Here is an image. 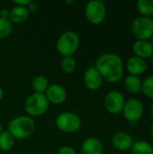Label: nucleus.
I'll use <instances>...</instances> for the list:
<instances>
[{"mask_svg": "<svg viewBox=\"0 0 153 154\" xmlns=\"http://www.w3.org/2000/svg\"><path fill=\"white\" fill-rule=\"evenodd\" d=\"M27 9L29 11V13H35L39 10V5L36 2L31 1L30 4L27 6Z\"/></svg>", "mask_w": 153, "mask_h": 154, "instance_id": "nucleus-26", "label": "nucleus"}, {"mask_svg": "<svg viewBox=\"0 0 153 154\" xmlns=\"http://www.w3.org/2000/svg\"><path fill=\"white\" fill-rule=\"evenodd\" d=\"M133 51L136 57L146 59L151 57L153 54V45L149 41H141L138 40L133 43Z\"/></svg>", "mask_w": 153, "mask_h": 154, "instance_id": "nucleus-14", "label": "nucleus"}, {"mask_svg": "<svg viewBox=\"0 0 153 154\" xmlns=\"http://www.w3.org/2000/svg\"><path fill=\"white\" fill-rule=\"evenodd\" d=\"M132 154H153V148L147 142L138 141L132 146Z\"/></svg>", "mask_w": 153, "mask_h": 154, "instance_id": "nucleus-20", "label": "nucleus"}, {"mask_svg": "<svg viewBox=\"0 0 153 154\" xmlns=\"http://www.w3.org/2000/svg\"><path fill=\"white\" fill-rule=\"evenodd\" d=\"M49 101L44 94L33 92L24 101V110L30 117H38L46 113Z\"/></svg>", "mask_w": 153, "mask_h": 154, "instance_id": "nucleus-4", "label": "nucleus"}, {"mask_svg": "<svg viewBox=\"0 0 153 154\" xmlns=\"http://www.w3.org/2000/svg\"><path fill=\"white\" fill-rule=\"evenodd\" d=\"M137 8L142 16L150 17L153 15V0H139Z\"/></svg>", "mask_w": 153, "mask_h": 154, "instance_id": "nucleus-21", "label": "nucleus"}, {"mask_svg": "<svg viewBox=\"0 0 153 154\" xmlns=\"http://www.w3.org/2000/svg\"><path fill=\"white\" fill-rule=\"evenodd\" d=\"M95 68L102 76L103 79L110 83L120 81L124 75V63L120 56L115 53L101 55L96 61Z\"/></svg>", "mask_w": 153, "mask_h": 154, "instance_id": "nucleus-1", "label": "nucleus"}, {"mask_svg": "<svg viewBox=\"0 0 153 154\" xmlns=\"http://www.w3.org/2000/svg\"><path fill=\"white\" fill-rule=\"evenodd\" d=\"M49 103L54 105L62 104L67 98L66 89L60 84H51L44 93Z\"/></svg>", "mask_w": 153, "mask_h": 154, "instance_id": "nucleus-10", "label": "nucleus"}, {"mask_svg": "<svg viewBox=\"0 0 153 154\" xmlns=\"http://www.w3.org/2000/svg\"><path fill=\"white\" fill-rule=\"evenodd\" d=\"M151 61H152V64H153V54H152V56H151Z\"/></svg>", "mask_w": 153, "mask_h": 154, "instance_id": "nucleus-34", "label": "nucleus"}, {"mask_svg": "<svg viewBox=\"0 0 153 154\" xmlns=\"http://www.w3.org/2000/svg\"><path fill=\"white\" fill-rule=\"evenodd\" d=\"M85 15L92 24H100L106 18V7L101 0L89 1L85 6Z\"/></svg>", "mask_w": 153, "mask_h": 154, "instance_id": "nucleus-7", "label": "nucleus"}, {"mask_svg": "<svg viewBox=\"0 0 153 154\" xmlns=\"http://www.w3.org/2000/svg\"><path fill=\"white\" fill-rule=\"evenodd\" d=\"M124 104V97L119 91H110L105 97V107L112 115H118L123 112Z\"/></svg>", "mask_w": 153, "mask_h": 154, "instance_id": "nucleus-8", "label": "nucleus"}, {"mask_svg": "<svg viewBox=\"0 0 153 154\" xmlns=\"http://www.w3.org/2000/svg\"><path fill=\"white\" fill-rule=\"evenodd\" d=\"M3 96H4V91H3L2 88L0 87V101H1L2 98H3Z\"/></svg>", "mask_w": 153, "mask_h": 154, "instance_id": "nucleus-29", "label": "nucleus"}, {"mask_svg": "<svg viewBox=\"0 0 153 154\" xmlns=\"http://www.w3.org/2000/svg\"><path fill=\"white\" fill-rule=\"evenodd\" d=\"M73 1H66V4H72Z\"/></svg>", "mask_w": 153, "mask_h": 154, "instance_id": "nucleus-31", "label": "nucleus"}, {"mask_svg": "<svg viewBox=\"0 0 153 154\" xmlns=\"http://www.w3.org/2000/svg\"><path fill=\"white\" fill-rule=\"evenodd\" d=\"M2 131H3V130H2V125H1V124H0V134L2 133Z\"/></svg>", "mask_w": 153, "mask_h": 154, "instance_id": "nucleus-32", "label": "nucleus"}, {"mask_svg": "<svg viewBox=\"0 0 153 154\" xmlns=\"http://www.w3.org/2000/svg\"><path fill=\"white\" fill-rule=\"evenodd\" d=\"M142 82L141 79L133 75L128 76L124 80L125 88L133 94H138L142 90Z\"/></svg>", "mask_w": 153, "mask_h": 154, "instance_id": "nucleus-17", "label": "nucleus"}, {"mask_svg": "<svg viewBox=\"0 0 153 154\" xmlns=\"http://www.w3.org/2000/svg\"><path fill=\"white\" fill-rule=\"evenodd\" d=\"M133 34L141 41H148L153 36V21L151 17L135 18L131 25Z\"/></svg>", "mask_w": 153, "mask_h": 154, "instance_id": "nucleus-6", "label": "nucleus"}, {"mask_svg": "<svg viewBox=\"0 0 153 154\" xmlns=\"http://www.w3.org/2000/svg\"><path fill=\"white\" fill-rule=\"evenodd\" d=\"M80 44V39L77 32L68 31L62 33L57 41L56 49L63 57L73 56Z\"/></svg>", "mask_w": 153, "mask_h": 154, "instance_id": "nucleus-3", "label": "nucleus"}, {"mask_svg": "<svg viewBox=\"0 0 153 154\" xmlns=\"http://www.w3.org/2000/svg\"><path fill=\"white\" fill-rule=\"evenodd\" d=\"M126 68L127 70L131 73V75L138 77L139 75H142V73L145 72L147 69V64L143 59L134 56L131 57L127 60Z\"/></svg>", "mask_w": 153, "mask_h": 154, "instance_id": "nucleus-15", "label": "nucleus"}, {"mask_svg": "<svg viewBox=\"0 0 153 154\" xmlns=\"http://www.w3.org/2000/svg\"><path fill=\"white\" fill-rule=\"evenodd\" d=\"M50 83L49 80L46 77L44 76H36L32 82V89L34 90L35 93H40V94H44L49 88Z\"/></svg>", "mask_w": 153, "mask_h": 154, "instance_id": "nucleus-18", "label": "nucleus"}, {"mask_svg": "<svg viewBox=\"0 0 153 154\" xmlns=\"http://www.w3.org/2000/svg\"><path fill=\"white\" fill-rule=\"evenodd\" d=\"M151 136L153 137V125H151Z\"/></svg>", "mask_w": 153, "mask_h": 154, "instance_id": "nucleus-30", "label": "nucleus"}, {"mask_svg": "<svg viewBox=\"0 0 153 154\" xmlns=\"http://www.w3.org/2000/svg\"><path fill=\"white\" fill-rule=\"evenodd\" d=\"M151 116H152V117H153V105H152V106H151Z\"/></svg>", "mask_w": 153, "mask_h": 154, "instance_id": "nucleus-33", "label": "nucleus"}, {"mask_svg": "<svg viewBox=\"0 0 153 154\" xmlns=\"http://www.w3.org/2000/svg\"><path fill=\"white\" fill-rule=\"evenodd\" d=\"M57 154H77L76 151L71 146H62L57 152Z\"/></svg>", "mask_w": 153, "mask_h": 154, "instance_id": "nucleus-25", "label": "nucleus"}, {"mask_svg": "<svg viewBox=\"0 0 153 154\" xmlns=\"http://www.w3.org/2000/svg\"><path fill=\"white\" fill-rule=\"evenodd\" d=\"M13 31V23L9 19L0 18V39L8 37Z\"/></svg>", "mask_w": 153, "mask_h": 154, "instance_id": "nucleus-23", "label": "nucleus"}, {"mask_svg": "<svg viewBox=\"0 0 153 154\" xmlns=\"http://www.w3.org/2000/svg\"><path fill=\"white\" fill-rule=\"evenodd\" d=\"M112 144L118 151H127L130 148H132L133 141L131 135L127 133L119 132L113 136Z\"/></svg>", "mask_w": 153, "mask_h": 154, "instance_id": "nucleus-13", "label": "nucleus"}, {"mask_svg": "<svg viewBox=\"0 0 153 154\" xmlns=\"http://www.w3.org/2000/svg\"><path fill=\"white\" fill-rule=\"evenodd\" d=\"M55 124L57 128L61 132L71 134L80 129L81 119L72 112H62L58 115Z\"/></svg>", "mask_w": 153, "mask_h": 154, "instance_id": "nucleus-5", "label": "nucleus"}, {"mask_svg": "<svg viewBox=\"0 0 153 154\" xmlns=\"http://www.w3.org/2000/svg\"><path fill=\"white\" fill-rule=\"evenodd\" d=\"M31 0H14L13 3L17 5V6H23V7H27L28 5L30 4Z\"/></svg>", "mask_w": 153, "mask_h": 154, "instance_id": "nucleus-27", "label": "nucleus"}, {"mask_svg": "<svg viewBox=\"0 0 153 154\" xmlns=\"http://www.w3.org/2000/svg\"><path fill=\"white\" fill-rule=\"evenodd\" d=\"M83 81L87 89L94 91L100 88L103 83V78L95 67H91L85 71Z\"/></svg>", "mask_w": 153, "mask_h": 154, "instance_id": "nucleus-11", "label": "nucleus"}, {"mask_svg": "<svg viewBox=\"0 0 153 154\" xmlns=\"http://www.w3.org/2000/svg\"><path fill=\"white\" fill-rule=\"evenodd\" d=\"M144 96L153 99V76H150L144 79L142 84V90Z\"/></svg>", "mask_w": 153, "mask_h": 154, "instance_id": "nucleus-24", "label": "nucleus"}, {"mask_svg": "<svg viewBox=\"0 0 153 154\" xmlns=\"http://www.w3.org/2000/svg\"><path fill=\"white\" fill-rule=\"evenodd\" d=\"M9 14H10V11L7 8H2L0 10V18L9 19Z\"/></svg>", "mask_w": 153, "mask_h": 154, "instance_id": "nucleus-28", "label": "nucleus"}, {"mask_svg": "<svg viewBox=\"0 0 153 154\" xmlns=\"http://www.w3.org/2000/svg\"><path fill=\"white\" fill-rule=\"evenodd\" d=\"M30 15V13L27 9V7H23V6H17L15 5L14 7L10 10V14H9V20L11 21L12 23H22L25 22Z\"/></svg>", "mask_w": 153, "mask_h": 154, "instance_id": "nucleus-16", "label": "nucleus"}, {"mask_svg": "<svg viewBox=\"0 0 153 154\" xmlns=\"http://www.w3.org/2000/svg\"><path fill=\"white\" fill-rule=\"evenodd\" d=\"M35 128L34 121L28 116H19L12 119L7 125V131L14 139L23 140L30 137Z\"/></svg>", "mask_w": 153, "mask_h": 154, "instance_id": "nucleus-2", "label": "nucleus"}, {"mask_svg": "<svg viewBox=\"0 0 153 154\" xmlns=\"http://www.w3.org/2000/svg\"><path fill=\"white\" fill-rule=\"evenodd\" d=\"M151 43H152V45H153V36H152V42H151Z\"/></svg>", "mask_w": 153, "mask_h": 154, "instance_id": "nucleus-35", "label": "nucleus"}, {"mask_svg": "<svg viewBox=\"0 0 153 154\" xmlns=\"http://www.w3.org/2000/svg\"><path fill=\"white\" fill-rule=\"evenodd\" d=\"M124 116L129 122H137L143 114V105L142 101L137 98H131L125 102L124 109Z\"/></svg>", "mask_w": 153, "mask_h": 154, "instance_id": "nucleus-9", "label": "nucleus"}, {"mask_svg": "<svg viewBox=\"0 0 153 154\" xmlns=\"http://www.w3.org/2000/svg\"><path fill=\"white\" fill-rule=\"evenodd\" d=\"M61 69L67 73V74H71L75 71L77 68V61L73 58V56L70 57H63L61 60Z\"/></svg>", "mask_w": 153, "mask_h": 154, "instance_id": "nucleus-22", "label": "nucleus"}, {"mask_svg": "<svg viewBox=\"0 0 153 154\" xmlns=\"http://www.w3.org/2000/svg\"><path fill=\"white\" fill-rule=\"evenodd\" d=\"M152 21H153V15H152Z\"/></svg>", "mask_w": 153, "mask_h": 154, "instance_id": "nucleus-36", "label": "nucleus"}, {"mask_svg": "<svg viewBox=\"0 0 153 154\" xmlns=\"http://www.w3.org/2000/svg\"><path fill=\"white\" fill-rule=\"evenodd\" d=\"M14 140L15 139L7 130L2 131L0 134V150L4 152L12 150L14 145Z\"/></svg>", "mask_w": 153, "mask_h": 154, "instance_id": "nucleus-19", "label": "nucleus"}, {"mask_svg": "<svg viewBox=\"0 0 153 154\" xmlns=\"http://www.w3.org/2000/svg\"><path fill=\"white\" fill-rule=\"evenodd\" d=\"M103 144L99 139L91 136L87 138L80 148L81 154H103Z\"/></svg>", "mask_w": 153, "mask_h": 154, "instance_id": "nucleus-12", "label": "nucleus"}]
</instances>
